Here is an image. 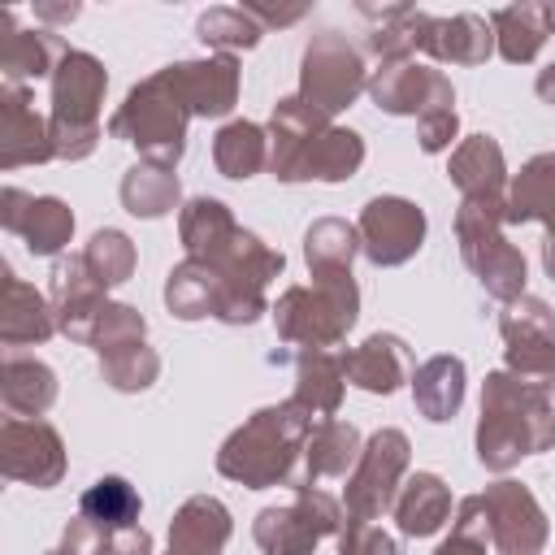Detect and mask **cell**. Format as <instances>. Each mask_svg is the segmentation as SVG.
<instances>
[{"instance_id":"836d02e7","label":"cell","mask_w":555,"mask_h":555,"mask_svg":"<svg viewBox=\"0 0 555 555\" xmlns=\"http://www.w3.org/2000/svg\"><path fill=\"white\" fill-rule=\"evenodd\" d=\"M490 30H494V52L507 65H529L542 52V43L551 39L546 4H538V0L503 4V9L490 13Z\"/></svg>"},{"instance_id":"30bf717a","label":"cell","mask_w":555,"mask_h":555,"mask_svg":"<svg viewBox=\"0 0 555 555\" xmlns=\"http://www.w3.org/2000/svg\"><path fill=\"white\" fill-rule=\"evenodd\" d=\"M408 460H412V442L403 429L382 425L377 434L364 438V451L343 486V507L347 516L360 520H382L386 512H395L399 486L408 477Z\"/></svg>"},{"instance_id":"6f0895ef","label":"cell","mask_w":555,"mask_h":555,"mask_svg":"<svg viewBox=\"0 0 555 555\" xmlns=\"http://www.w3.org/2000/svg\"><path fill=\"white\" fill-rule=\"evenodd\" d=\"M43 555H65V551H61V546H56V551H43Z\"/></svg>"},{"instance_id":"3957f363","label":"cell","mask_w":555,"mask_h":555,"mask_svg":"<svg viewBox=\"0 0 555 555\" xmlns=\"http://www.w3.org/2000/svg\"><path fill=\"white\" fill-rule=\"evenodd\" d=\"M186 126H191V108H186L169 65L147 74L143 82H134L126 91V100L117 104V113L108 117L113 139L130 143L139 152V160H152L165 169H178V160L186 152Z\"/></svg>"},{"instance_id":"74e56055","label":"cell","mask_w":555,"mask_h":555,"mask_svg":"<svg viewBox=\"0 0 555 555\" xmlns=\"http://www.w3.org/2000/svg\"><path fill=\"white\" fill-rule=\"evenodd\" d=\"M234 230H238L234 212L212 195H195L178 208V238H182L186 256H199V260L212 256L217 247H225L234 238Z\"/></svg>"},{"instance_id":"44dd1931","label":"cell","mask_w":555,"mask_h":555,"mask_svg":"<svg viewBox=\"0 0 555 555\" xmlns=\"http://www.w3.org/2000/svg\"><path fill=\"white\" fill-rule=\"evenodd\" d=\"M360 17L369 22L364 48L377 56V65L416 61V52H425V35L434 22V13L412 4H360Z\"/></svg>"},{"instance_id":"9c48e42d","label":"cell","mask_w":555,"mask_h":555,"mask_svg":"<svg viewBox=\"0 0 555 555\" xmlns=\"http://www.w3.org/2000/svg\"><path fill=\"white\" fill-rule=\"evenodd\" d=\"M364 91H369V69H364L360 48L347 43V35L321 30L304 43V61H299V100L304 104L321 108L325 117H338Z\"/></svg>"},{"instance_id":"603a6c76","label":"cell","mask_w":555,"mask_h":555,"mask_svg":"<svg viewBox=\"0 0 555 555\" xmlns=\"http://www.w3.org/2000/svg\"><path fill=\"white\" fill-rule=\"evenodd\" d=\"M56 330V312L48 295H39L30 282H22L9 264H0V343L13 347H35L48 343Z\"/></svg>"},{"instance_id":"ee69618b","label":"cell","mask_w":555,"mask_h":555,"mask_svg":"<svg viewBox=\"0 0 555 555\" xmlns=\"http://www.w3.org/2000/svg\"><path fill=\"white\" fill-rule=\"evenodd\" d=\"M100 377H104L113 390H121V395H139V390H147V386L160 377V356H156V347H147V343L108 351V356H100Z\"/></svg>"},{"instance_id":"4316f807","label":"cell","mask_w":555,"mask_h":555,"mask_svg":"<svg viewBox=\"0 0 555 555\" xmlns=\"http://www.w3.org/2000/svg\"><path fill=\"white\" fill-rule=\"evenodd\" d=\"M230 533V507L212 494H191L169 520V555H221Z\"/></svg>"},{"instance_id":"ba28073f","label":"cell","mask_w":555,"mask_h":555,"mask_svg":"<svg viewBox=\"0 0 555 555\" xmlns=\"http://www.w3.org/2000/svg\"><path fill=\"white\" fill-rule=\"evenodd\" d=\"M347 520V507L317 490V486H295V499L282 507H260L251 520V538L264 555H312L321 538H338Z\"/></svg>"},{"instance_id":"e0dca14e","label":"cell","mask_w":555,"mask_h":555,"mask_svg":"<svg viewBox=\"0 0 555 555\" xmlns=\"http://www.w3.org/2000/svg\"><path fill=\"white\" fill-rule=\"evenodd\" d=\"M330 126H334V117L304 104L299 95L278 100L269 113V126H264L269 130V173L278 182H304V160Z\"/></svg>"},{"instance_id":"ac0fdd59","label":"cell","mask_w":555,"mask_h":555,"mask_svg":"<svg viewBox=\"0 0 555 555\" xmlns=\"http://www.w3.org/2000/svg\"><path fill=\"white\" fill-rule=\"evenodd\" d=\"M451 95H455L451 78L421 61H395L369 74V100L390 117H421L429 104L451 100Z\"/></svg>"},{"instance_id":"60d3db41","label":"cell","mask_w":555,"mask_h":555,"mask_svg":"<svg viewBox=\"0 0 555 555\" xmlns=\"http://www.w3.org/2000/svg\"><path fill=\"white\" fill-rule=\"evenodd\" d=\"M139 512H143V499L126 477H95L78 499V516L95 520L108 533L139 525Z\"/></svg>"},{"instance_id":"7dc6e473","label":"cell","mask_w":555,"mask_h":555,"mask_svg":"<svg viewBox=\"0 0 555 555\" xmlns=\"http://www.w3.org/2000/svg\"><path fill=\"white\" fill-rule=\"evenodd\" d=\"M455 134H460L455 95H451V100H438V104H429V108L416 117V139H421V152H429V156L447 152Z\"/></svg>"},{"instance_id":"c3c4849f","label":"cell","mask_w":555,"mask_h":555,"mask_svg":"<svg viewBox=\"0 0 555 555\" xmlns=\"http://www.w3.org/2000/svg\"><path fill=\"white\" fill-rule=\"evenodd\" d=\"M334 542H338V555H399L395 538L377 520H360V516H347Z\"/></svg>"},{"instance_id":"484cf974","label":"cell","mask_w":555,"mask_h":555,"mask_svg":"<svg viewBox=\"0 0 555 555\" xmlns=\"http://www.w3.org/2000/svg\"><path fill=\"white\" fill-rule=\"evenodd\" d=\"M360 451H364V438H360V429L351 421H338V416L317 421L312 434H308V447H304V464H299L295 486H317L325 477L347 481L351 468H356V460H360Z\"/></svg>"},{"instance_id":"52a82bcc","label":"cell","mask_w":555,"mask_h":555,"mask_svg":"<svg viewBox=\"0 0 555 555\" xmlns=\"http://www.w3.org/2000/svg\"><path fill=\"white\" fill-rule=\"evenodd\" d=\"M199 260V256H195ZM212 264V273L221 278V308L217 321L221 325H251L260 312H269L273 304L264 299L269 282L286 269V256L273 251L264 238H256L251 230H234V238L225 247H217L212 256H204Z\"/></svg>"},{"instance_id":"d590c367","label":"cell","mask_w":555,"mask_h":555,"mask_svg":"<svg viewBox=\"0 0 555 555\" xmlns=\"http://www.w3.org/2000/svg\"><path fill=\"white\" fill-rule=\"evenodd\" d=\"M121 208L130 217H143V221H156V217H169L178 204H182V182L173 169L165 165H152V160H134L126 173H121Z\"/></svg>"},{"instance_id":"816d5d0a","label":"cell","mask_w":555,"mask_h":555,"mask_svg":"<svg viewBox=\"0 0 555 555\" xmlns=\"http://www.w3.org/2000/svg\"><path fill=\"white\" fill-rule=\"evenodd\" d=\"M264 30H273V26H291V22H299V17H308V4H295V9H269V4H243Z\"/></svg>"},{"instance_id":"ffe728a7","label":"cell","mask_w":555,"mask_h":555,"mask_svg":"<svg viewBox=\"0 0 555 555\" xmlns=\"http://www.w3.org/2000/svg\"><path fill=\"white\" fill-rule=\"evenodd\" d=\"M343 364H347V382L360 386L364 395H395L416 373L412 347L386 330L369 334L360 347H343Z\"/></svg>"},{"instance_id":"9f6ffc18","label":"cell","mask_w":555,"mask_h":555,"mask_svg":"<svg viewBox=\"0 0 555 555\" xmlns=\"http://www.w3.org/2000/svg\"><path fill=\"white\" fill-rule=\"evenodd\" d=\"M546 22H551V35H555V0L546 4Z\"/></svg>"},{"instance_id":"9a60e30c","label":"cell","mask_w":555,"mask_h":555,"mask_svg":"<svg viewBox=\"0 0 555 555\" xmlns=\"http://www.w3.org/2000/svg\"><path fill=\"white\" fill-rule=\"evenodd\" d=\"M48 304L56 312V330L69 343L91 347V330H95V321H100V312L108 304V286L91 273V264H87L82 251H69V256H56L52 260Z\"/></svg>"},{"instance_id":"f546056e","label":"cell","mask_w":555,"mask_h":555,"mask_svg":"<svg viewBox=\"0 0 555 555\" xmlns=\"http://www.w3.org/2000/svg\"><path fill=\"white\" fill-rule=\"evenodd\" d=\"M0 399L9 408V416H30L43 421V412L56 403V373L22 351H4L0 364Z\"/></svg>"},{"instance_id":"f35d334b","label":"cell","mask_w":555,"mask_h":555,"mask_svg":"<svg viewBox=\"0 0 555 555\" xmlns=\"http://www.w3.org/2000/svg\"><path fill=\"white\" fill-rule=\"evenodd\" d=\"M360 251V230L343 217H317L308 230H304V260H308V273H347L351 260Z\"/></svg>"},{"instance_id":"cb8c5ba5","label":"cell","mask_w":555,"mask_h":555,"mask_svg":"<svg viewBox=\"0 0 555 555\" xmlns=\"http://www.w3.org/2000/svg\"><path fill=\"white\" fill-rule=\"evenodd\" d=\"M0 30H4L0 69H4V82H17V87H26L30 78H52L61 56L69 52V43L56 30H22L9 9L0 13Z\"/></svg>"},{"instance_id":"d6a6232c","label":"cell","mask_w":555,"mask_h":555,"mask_svg":"<svg viewBox=\"0 0 555 555\" xmlns=\"http://www.w3.org/2000/svg\"><path fill=\"white\" fill-rule=\"evenodd\" d=\"M343 386H347V364L343 347L338 351H295V403H304L312 416L330 421L343 408Z\"/></svg>"},{"instance_id":"681fc988","label":"cell","mask_w":555,"mask_h":555,"mask_svg":"<svg viewBox=\"0 0 555 555\" xmlns=\"http://www.w3.org/2000/svg\"><path fill=\"white\" fill-rule=\"evenodd\" d=\"M61 551L65 555H108V529H100L87 516H74L61 533Z\"/></svg>"},{"instance_id":"b9f144b4","label":"cell","mask_w":555,"mask_h":555,"mask_svg":"<svg viewBox=\"0 0 555 555\" xmlns=\"http://www.w3.org/2000/svg\"><path fill=\"white\" fill-rule=\"evenodd\" d=\"M195 35H199L204 48H212V52H230V56H234V52L256 48V43L264 39V26H260L243 4H217V9L199 13Z\"/></svg>"},{"instance_id":"7402d4cb","label":"cell","mask_w":555,"mask_h":555,"mask_svg":"<svg viewBox=\"0 0 555 555\" xmlns=\"http://www.w3.org/2000/svg\"><path fill=\"white\" fill-rule=\"evenodd\" d=\"M191 117H225L238 104V61L230 52H212L204 61L169 65Z\"/></svg>"},{"instance_id":"8d00e7d4","label":"cell","mask_w":555,"mask_h":555,"mask_svg":"<svg viewBox=\"0 0 555 555\" xmlns=\"http://www.w3.org/2000/svg\"><path fill=\"white\" fill-rule=\"evenodd\" d=\"M212 165L221 178H234V182L256 178L260 169H269V130L247 117L225 121L212 134Z\"/></svg>"},{"instance_id":"f6af8a7d","label":"cell","mask_w":555,"mask_h":555,"mask_svg":"<svg viewBox=\"0 0 555 555\" xmlns=\"http://www.w3.org/2000/svg\"><path fill=\"white\" fill-rule=\"evenodd\" d=\"M434 555H490V520L481 494H468L451 512V533L438 542Z\"/></svg>"},{"instance_id":"e575fe53","label":"cell","mask_w":555,"mask_h":555,"mask_svg":"<svg viewBox=\"0 0 555 555\" xmlns=\"http://www.w3.org/2000/svg\"><path fill=\"white\" fill-rule=\"evenodd\" d=\"M165 308L178 317V321H204L212 317L217 321V308H221V278L212 273L208 260H178L165 278Z\"/></svg>"},{"instance_id":"11a10c76","label":"cell","mask_w":555,"mask_h":555,"mask_svg":"<svg viewBox=\"0 0 555 555\" xmlns=\"http://www.w3.org/2000/svg\"><path fill=\"white\" fill-rule=\"evenodd\" d=\"M542 269H546V278L555 282V238L542 243Z\"/></svg>"},{"instance_id":"2e32d148","label":"cell","mask_w":555,"mask_h":555,"mask_svg":"<svg viewBox=\"0 0 555 555\" xmlns=\"http://www.w3.org/2000/svg\"><path fill=\"white\" fill-rule=\"evenodd\" d=\"M0 225L26 243L30 256H65L74 238V212L56 195H30L22 186L0 191Z\"/></svg>"},{"instance_id":"f5cc1de1","label":"cell","mask_w":555,"mask_h":555,"mask_svg":"<svg viewBox=\"0 0 555 555\" xmlns=\"http://www.w3.org/2000/svg\"><path fill=\"white\" fill-rule=\"evenodd\" d=\"M35 17L39 22H74L78 17V4H35Z\"/></svg>"},{"instance_id":"f907efd6","label":"cell","mask_w":555,"mask_h":555,"mask_svg":"<svg viewBox=\"0 0 555 555\" xmlns=\"http://www.w3.org/2000/svg\"><path fill=\"white\" fill-rule=\"evenodd\" d=\"M108 555H152V533L143 525L113 529L108 533Z\"/></svg>"},{"instance_id":"8992f818","label":"cell","mask_w":555,"mask_h":555,"mask_svg":"<svg viewBox=\"0 0 555 555\" xmlns=\"http://www.w3.org/2000/svg\"><path fill=\"white\" fill-rule=\"evenodd\" d=\"M503 212H507V199H460V208H455V243H460L464 264L481 282V291L490 299H499V304H512V299L525 295L529 264H525L520 247L507 243Z\"/></svg>"},{"instance_id":"db71d44e","label":"cell","mask_w":555,"mask_h":555,"mask_svg":"<svg viewBox=\"0 0 555 555\" xmlns=\"http://www.w3.org/2000/svg\"><path fill=\"white\" fill-rule=\"evenodd\" d=\"M533 91H538V100H542V104H555V61H551L546 69H538Z\"/></svg>"},{"instance_id":"277c9868","label":"cell","mask_w":555,"mask_h":555,"mask_svg":"<svg viewBox=\"0 0 555 555\" xmlns=\"http://www.w3.org/2000/svg\"><path fill=\"white\" fill-rule=\"evenodd\" d=\"M273 330L299 351H338V343L360 321V286L347 273H317L312 286H286L269 308Z\"/></svg>"},{"instance_id":"bcb514c9","label":"cell","mask_w":555,"mask_h":555,"mask_svg":"<svg viewBox=\"0 0 555 555\" xmlns=\"http://www.w3.org/2000/svg\"><path fill=\"white\" fill-rule=\"evenodd\" d=\"M134 343H147V321H143V312L130 308V304L108 299L104 312H100V321H95V330H91L95 356H108V351H121V347H134Z\"/></svg>"},{"instance_id":"5b68a950","label":"cell","mask_w":555,"mask_h":555,"mask_svg":"<svg viewBox=\"0 0 555 555\" xmlns=\"http://www.w3.org/2000/svg\"><path fill=\"white\" fill-rule=\"evenodd\" d=\"M48 82H52V108H48L52 152L56 160H87L100 143V104L108 91L104 61L82 48H69Z\"/></svg>"},{"instance_id":"6da1fadb","label":"cell","mask_w":555,"mask_h":555,"mask_svg":"<svg viewBox=\"0 0 555 555\" xmlns=\"http://www.w3.org/2000/svg\"><path fill=\"white\" fill-rule=\"evenodd\" d=\"M555 447V403L551 390H538L507 369L486 373L481 416H477V460L490 473H512L525 455Z\"/></svg>"},{"instance_id":"f1b7e54d","label":"cell","mask_w":555,"mask_h":555,"mask_svg":"<svg viewBox=\"0 0 555 555\" xmlns=\"http://www.w3.org/2000/svg\"><path fill=\"white\" fill-rule=\"evenodd\" d=\"M542 221L546 238H555V152H538L520 165V173L507 182V212L503 225Z\"/></svg>"},{"instance_id":"4dcf8cb0","label":"cell","mask_w":555,"mask_h":555,"mask_svg":"<svg viewBox=\"0 0 555 555\" xmlns=\"http://www.w3.org/2000/svg\"><path fill=\"white\" fill-rule=\"evenodd\" d=\"M408 386H412L416 412H421L425 421L442 425V421H451V416L460 412V403H464L468 369H464L460 356H429L425 364H416V373H412Z\"/></svg>"},{"instance_id":"7a4b0ae2","label":"cell","mask_w":555,"mask_h":555,"mask_svg":"<svg viewBox=\"0 0 555 555\" xmlns=\"http://www.w3.org/2000/svg\"><path fill=\"white\" fill-rule=\"evenodd\" d=\"M312 412L295 399L256 408L217 451V473L225 481H238L247 490H269V486H295L304 447L312 434Z\"/></svg>"},{"instance_id":"5bb4252c","label":"cell","mask_w":555,"mask_h":555,"mask_svg":"<svg viewBox=\"0 0 555 555\" xmlns=\"http://www.w3.org/2000/svg\"><path fill=\"white\" fill-rule=\"evenodd\" d=\"M0 473L9 481L52 490L65 477V442L48 421L4 416L0 425Z\"/></svg>"},{"instance_id":"83f0119b","label":"cell","mask_w":555,"mask_h":555,"mask_svg":"<svg viewBox=\"0 0 555 555\" xmlns=\"http://www.w3.org/2000/svg\"><path fill=\"white\" fill-rule=\"evenodd\" d=\"M425 56L438 65H486L494 56V30L481 13H451L434 17L425 35Z\"/></svg>"},{"instance_id":"ab89813d","label":"cell","mask_w":555,"mask_h":555,"mask_svg":"<svg viewBox=\"0 0 555 555\" xmlns=\"http://www.w3.org/2000/svg\"><path fill=\"white\" fill-rule=\"evenodd\" d=\"M360 165H364V139L351 126H330L304 160V182H312V178L317 182H347L360 173Z\"/></svg>"},{"instance_id":"7c38bea8","label":"cell","mask_w":555,"mask_h":555,"mask_svg":"<svg viewBox=\"0 0 555 555\" xmlns=\"http://www.w3.org/2000/svg\"><path fill=\"white\" fill-rule=\"evenodd\" d=\"M481 503H486V520H490V546L499 555H542L551 525L525 481L499 477L481 490Z\"/></svg>"},{"instance_id":"7bdbcfd3","label":"cell","mask_w":555,"mask_h":555,"mask_svg":"<svg viewBox=\"0 0 555 555\" xmlns=\"http://www.w3.org/2000/svg\"><path fill=\"white\" fill-rule=\"evenodd\" d=\"M82 256H87L91 273H95L108 291L121 286V282H130V278H134V264H139V251H134L130 234H126V230H113V225L95 230L91 243L82 247Z\"/></svg>"},{"instance_id":"d6986e66","label":"cell","mask_w":555,"mask_h":555,"mask_svg":"<svg viewBox=\"0 0 555 555\" xmlns=\"http://www.w3.org/2000/svg\"><path fill=\"white\" fill-rule=\"evenodd\" d=\"M43 160H56L52 126L43 113H35L26 87L4 82L0 87V169L43 165Z\"/></svg>"},{"instance_id":"4fadbf2b","label":"cell","mask_w":555,"mask_h":555,"mask_svg":"<svg viewBox=\"0 0 555 555\" xmlns=\"http://www.w3.org/2000/svg\"><path fill=\"white\" fill-rule=\"evenodd\" d=\"M360 251L377 269L408 264L425 243V212L403 195H373L360 208Z\"/></svg>"},{"instance_id":"1f68e13d","label":"cell","mask_w":555,"mask_h":555,"mask_svg":"<svg viewBox=\"0 0 555 555\" xmlns=\"http://www.w3.org/2000/svg\"><path fill=\"white\" fill-rule=\"evenodd\" d=\"M451 520V486L438 473H412L395 499V525L403 538H429Z\"/></svg>"},{"instance_id":"d4e9b609","label":"cell","mask_w":555,"mask_h":555,"mask_svg":"<svg viewBox=\"0 0 555 555\" xmlns=\"http://www.w3.org/2000/svg\"><path fill=\"white\" fill-rule=\"evenodd\" d=\"M447 178L455 182L460 199H507V160H503V147L499 139L490 134H468L455 143L451 152V165H447Z\"/></svg>"},{"instance_id":"8fae6325","label":"cell","mask_w":555,"mask_h":555,"mask_svg":"<svg viewBox=\"0 0 555 555\" xmlns=\"http://www.w3.org/2000/svg\"><path fill=\"white\" fill-rule=\"evenodd\" d=\"M503 369L538 390H555V312L538 295H520L499 312Z\"/></svg>"}]
</instances>
